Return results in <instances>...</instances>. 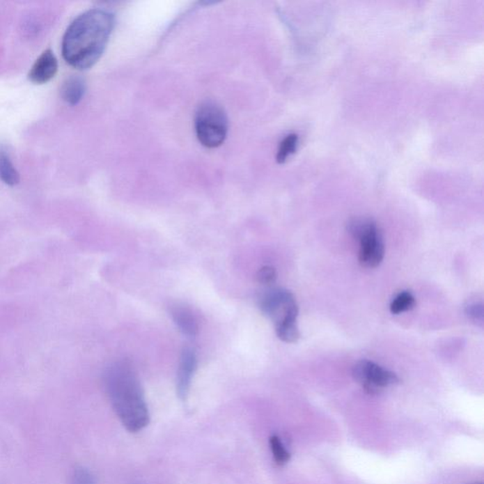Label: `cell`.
Segmentation results:
<instances>
[{"label":"cell","instance_id":"14","mask_svg":"<svg viewBox=\"0 0 484 484\" xmlns=\"http://www.w3.org/2000/svg\"><path fill=\"white\" fill-rule=\"evenodd\" d=\"M270 446H271L272 456H274V461H276L277 465L282 467V465H285L290 461V452L286 449L279 436L272 435L270 438Z\"/></svg>","mask_w":484,"mask_h":484},{"label":"cell","instance_id":"2","mask_svg":"<svg viewBox=\"0 0 484 484\" xmlns=\"http://www.w3.org/2000/svg\"><path fill=\"white\" fill-rule=\"evenodd\" d=\"M105 387L114 411L131 432L143 430L150 422L149 409L141 384L133 366L120 361L108 367Z\"/></svg>","mask_w":484,"mask_h":484},{"label":"cell","instance_id":"7","mask_svg":"<svg viewBox=\"0 0 484 484\" xmlns=\"http://www.w3.org/2000/svg\"><path fill=\"white\" fill-rule=\"evenodd\" d=\"M197 366L198 359L194 349L189 346L182 348L176 380L177 393L182 400H185L189 395L192 377H194Z\"/></svg>","mask_w":484,"mask_h":484},{"label":"cell","instance_id":"15","mask_svg":"<svg viewBox=\"0 0 484 484\" xmlns=\"http://www.w3.org/2000/svg\"><path fill=\"white\" fill-rule=\"evenodd\" d=\"M298 144L297 134H290L285 137L280 143L279 152H277L276 160L279 163H284L290 155L295 152Z\"/></svg>","mask_w":484,"mask_h":484},{"label":"cell","instance_id":"9","mask_svg":"<svg viewBox=\"0 0 484 484\" xmlns=\"http://www.w3.org/2000/svg\"><path fill=\"white\" fill-rule=\"evenodd\" d=\"M171 315L180 331L189 338H195L199 333V322L192 309L185 306H174Z\"/></svg>","mask_w":484,"mask_h":484},{"label":"cell","instance_id":"6","mask_svg":"<svg viewBox=\"0 0 484 484\" xmlns=\"http://www.w3.org/2000/svg\"><path fill=\"white\" fill-rule=\"evenodd\" d=\"M353 377L371 395L380 393L388 386L398 384L399 382V378L395 373L366 359L359 361L354 366Z\"/></svg>","mask_w":484,"mask_h":484},{"label":"cell","instance_id":"11","mask_svg":"<svg viewBox=\"0 0 484 484\" xmlns=\"http://www.w3.org/2000/svg\"><path fill=\"white\" fill-rule=\"evenodd\" d=\"M0 179L8 186H15L20 180L17 169L4 152H0Z\"/></svg>","mask_w":484,"mask_h":484},{"label":"cell","instance_id":"16","mask_svg":"<svg viewBox=\"0 0 484 484\" xmlns=\"http://www.w3.org/2000/svg\"><path fill=\"white\" fill-rule=\"evenodd\" d=\"M277 272L272 266L266 265L261 267L256 272V280L259 284L270 286L276 281Z\"/></svg>","mask_w":484,"mask_h":484},{"label":"cell","instance_id":"18","mask_svg":"<svg viewBox=\"0 0 484 484\" xmlns=\"http://www.w3.org/2000/svg\"><path fill=\"white\" fill-rule=\"evenodd\" d=\"M465 313L471 319L475 321H483V303H471L465 309Z\"/></svg>","mask_w":484,"mask_h":484},{"label":"cell","instance_id":"8","mask_svg":"<svg viewBox=\"0 0 484 484\" xmlns=\"http://www.w3.org/2000/svg\"><path fill=\"white\" fill-rule=\"evenodd\" d=\"M58 71V61L54 52L45 50L39 56L29 73V79L33 84H43L54 78Z\"/></svg>","mask_w":484,"mask_h":484},{"label":"cell","instance_id":"1","mask_svg":"<svg viewBox=\"0 0 484 484\" xmlns=\"http://www.w3.org/2000/svg\"><path fill=\"white\" fill-rule=\"evenodd\" d=\"M115 26V17L102 9H92L79 15L65 31L63 56L71 67L86 70L102 57Z\"/></svg>","mask_w":484,"mask_h":484},{"label":"cell","instance_id":"5","mask_svg":"<svg viewBox=\"0 0 484 484\" xmlns=\"http://www.w3.org/2000/svg\"><path fill=\"white\" fill-rule=\"evenodd\" d=\"M259 309L264 315L270 317L274 325L284 322H296L298 306L295 296L289 290L271 289L259 298Z\"/></svg>","mask_w":484,"mask_h":484},{"label":"cell","instance_id":"4","mask_svg":"<svg viewBox=\"0 0 484 484\" xmlns=\"http://www.w3.org/2000/svg\"><path fill=\"white\" fill-rule=\"evenodd\" d=\"M348 231L361 242L359 261L365 268H375L384 258L385 248L382 233L371 219H354L348 224Z\"/></svg>","mask_w":484,"mask_h":484},{"label":"cell","instance_id":"17","mask_svg":"<svg viewBox=\"0 0 484 484\" xmlns=\"http://www.w3.org/2000/svg\"><path fill=\"white\" fill-rule=\"evenodd\" d=\"M73 484H95L93 475L84 468H78L74 472L72 477Z\"/></svg>","mask_w":484,"mask_h":484},{"label":"cell","instance_id":"12","mask_svg":"<svg viewBox=\"0 0 484 484\" xmlns=\"http://www.w3.org/2000/svg\"><path fill=\"white\" fill-rule=\"evenodd\" d=\"M276 332L277 337L285 343H296L300 338V332L296 322H285L276 325Z\"/></svg>","mask_w":484,"mask_h":484},{"label":"cell","instance_id":"3","mask_svg":"<svg viewBox=\"0 0 484 484\" xmlns=\"http://www.w3.org/2000/svg\"><path fill=\"white\" fill-rule=\"evenodd\" d=\"M196 134L202 145L208 148L221 146L228 132L226 111L212 100L202 103L196 114Z\"/></svg>","mask_w":484,"mask_h":484},{"label":"cell","instance_id":"13","mask_svg":"<svg viewBox=\"0 0 484 484\" xmlns=\"http://www.w3.org/2000/svg\"><path fill=\"white\" fill-rule=\"evenodd\" d=\"M415 306L414 295L409 292L399 293L390 306L391 312L393 314H400L402 312L411 311Z\"/></svg>","mask_w":484,"mask_h":484},{"label":"cell","instance_id":"10","mask_svg":"<svg viewBox=\"0 0 484 484\" xmlns=\"http://www.w3.org/2000/svg\"><path fill=\"white\" fill-rule=\"evenodd\" d=\"M62 97L65 102L71 105H75L83 99L86 92V84L83 79L79 77H71L63 84L62 87Z\"/></svg>","mask_w":484,"mask_h":484},{"label":"cell","instance_id":"19","mask_svg":"<svg viewBox=\"0 0 484 484\" xmlns=\"http://www.w3.org/2000/svg\"><path fill=\"white\" fill-rule=\"evenodd\" d=\"M470 484H483V483H470Z\"/></svg>","mask_w":484,"mask_h":484}]
</instances>
